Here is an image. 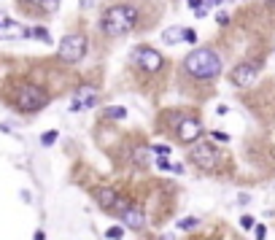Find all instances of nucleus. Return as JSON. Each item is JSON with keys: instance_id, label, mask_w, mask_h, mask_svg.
Segmentation results:
<instances>
[{"instance_id": "1", "label": "nucleus", "mask_w": 275, "mask_h": 240, "mask_svg": "<svg viewBox=\"0 0 275 240\" xmlns=\"http://www.w3.org/2000/svg\"><path fill=\"white\" fill-rule=\"evenodd\" d=\"M135 22H138V8H132V5H113V8L105 11L100 24H103L105 35H124V32L135 27Z\"/></svg>"}, {"instance_id": "2", "label": "nucleus", "mask_w": 275, "mask_h": 240, "mask_svg": "<svg viewBox=\"0 0 275 240\" xmlns=\"http://www.w3.org/2000/svg\"><path fill=\"white\" fill-rule=\"evenodd\" d=\"M184 68H186V73H192L194 78H216L221 73V59H219L216 51H211V49H197L186 57Z\"/></svg>"}, {"instance_id": "3", "label": "nucleus", "mask_w": 275, "mask_h": 240, "mask_svg": "<svg viewBox=\"0 0 275 240\" xmlns=\"http://www.w3.org/2000/svg\"><path fill=\"white\" fill-rule=\"evenodd\" d=\"M43 105H46V92L41 89V86H35V84L19 86V92H16V108L19 111L32 113V111L43 108Z\"/></svg>"}, {"instance_id": "4", "label": "nucleus", "mask_w": 275, "mask_h": 240, "mask_svg": "<svg viewBox=\"0 0 275 240\" xmlns=\"http://www.w3.org/2000/svg\"><path fill=\"white\" fill-rule=\"evenodd\" d=\"M59 59L62 62H78V59H84L86 54V38L81 32H70V35H65L62 41H59Z\"/></svg>"}, {"instance_id": "5", "label": "nucleus", "mask_w": 275, "mask_h": 240, "mask_svg": "<svg viewBox=\"0 0 275 240\" xmlns=\"http://www.w3.org/2000/svg\"><path fill=\"white\" fill-rule=\"evenodd\" d=\"M132 62L146 73H157V70H162L165 59L157 49H151V46H138V49L132 51Z\"/></svg>"}, {"instance_id": "6", "label": "nucleus", "mask_w": 275, "mask_h": 240, "mask_svg": "<svg viewBox=\"0 0 275 240\" xmlns=\"http://www.w3.org/2000/svg\"><path fill=\"white\" fill-rule=\"evenodd\" d=\"M189 159L197 168H203V170H213L219 165V151L213 149V143H194L192 146V151H189Z\"/></svg>"}, {"instance_id": "7", "label": "nucleus", "mask_w": 275, "mask_h": 240, "mask_svg": "<svg viewBox=\"0 0 275 240\" xmlns=\"http://www.w3.org/2000/svg\"><path fill=\"white\" fill-rule=\"evenodd\" d=\"M176 135H178V141H181V143H194L200 135H203V124H200L194 116H184V119L178 122Z\"/></svg>"}, {"instance_id": "8", "label": "nucleus", "mask_w": 275, "mask_h": 240, "mask_svg": "<svg viewBox=\"0 0 275 240\" xmlns=\"http://www.w3.org/2000/svg\"><path fill=\"white\" fill-rule=\"evenodd\" d=\"M254 81H257V65L243 62V65H238V68L232 70V84L235 86H251Z\"/></svg>"}, {"instance_id": "9", "label": "nucleus", "mask_w": 275, "mask_h": 240, "mask_svg": "<svg viewBox=\"0 0 275 240\" xmlns=\"http://www.w3.org/2000/svg\"><path fill=\"white\" fill-rule=\"evenodd\" d=\"M122 222H124V227H130V230H140V227L146 224V219H143V211L130 205V208L122 213Z\"/></svg>"}, {"instance_id": "10", "label": "nucleus", "mask_w": 275, "mask_h": 240, "mask_svg": "<svg viewBox=\"0 0 275 240\" xmlns=\"http://www.w3.org/2000/svg\"><path fill=\"white\" fill-rule=\"evenodd\" d=\"M95 197H97V203H100V208H103V211H111L113 205H116V200H119L116 189H111V186H103V189H97Z\"/></svg>"}, {"instance_id": "11", "label": "nucleus", "mask_w": 275, "mask_h": 240, "mask_svg": "<svg viewBox=\"0 0 275 240\" xmlns=\"http://www.w3.org/2000/svg\"><path fill=\"white\" fill-rule=\"evenodd\" d=\"M132 157H135V165H140V168H149V162H151V149H149V146H138Z\"/></svg>"}, {"instance_id": "12", "label": "nucleus", "mask_w": 275, "mask_h": 240, "mask_svg": "<svg viewBox=\"0 0 275 240\" xmlns=\"http://www.w3.org/2000/svg\"><path fill=\"white\" fill-rule=\"evenodd\" d=\"M103 116L111 119V122H119V119H127V108H122V105H105Z\"/></svg>"}, {"instance_id": "13", "label": "nucleus", "mask_w": 275, "mask_h": 240, "mask_svg": "<svg viewBox=\"0 0 275 240\" xmlns=\"http://www.w3.org/2000/svg\"><path fill=\"white\" fill-rule=\"evenodd\" d=\"M162 41L165 43H178V41H184V27H170V30H165L162 32Z\"/></svg>"}, {"instance_id": "14", "label": "nucleus", "mask_w": 275, "mask_h": 240, "mask_svg": "<svg viewBox=\"0 0 275 240\" xmlns=\"http://www.w3.org/2000/svg\"><path fill=\"white\" fill-rule=\"evenodd\" d=\"M30 38H35V41H41V43H51V35L46 27H30Z\"/></svg>"}, {"instance_id": "15", "label": "nucleus", "mask_w": 275, "mask_h": 240, "mask_svg": "<svg viewBox=\"0 0 275 240\" xmlns=\"http://www.w3.org/2000/svg\"><path fill=\"white\" fill-rule=\"evenodd\" d=\"M127 208H130V200H122V197H119V200H116V205H113L108 213H116V216H122Z\"/></svg>"}, {"instance_id": "16", "label": "nucleus", "mask_w": 275, "mask_h": 240, "mask_svg": "<svg viewBox=\"0 0 275 240\" xmlns=\"http://www.w3.org/2000/svg\"><path fill=\"white\" fill-rule=\"evenodd\" d=\"M197 224H200V222H197L194 216H186V219H181V222H178V227H181V230H194Z\"/></svg>"}, {"instance_id": "17", "label": "nucleus", "mask_w": 275, "mask_h": 240, "mask_svg": "<svg viewBox=\"0 0 275 240\" xmlns=\"http://www.w3.org/2000/svg\"><path fill=\"white\" fill-rule=\"evenodd\" d=\"M57 138H59L57 130H49V132H43V135H41V143H43V146H51V143L57 141Z\"/></svg>"}, {"instance_id": "18", "label": "nucleus", "mask_w": 275, "mask_h": 240, "mask_svg": "<svg viewBox=\"0 0 275 240\" xmlns=\"http://www.w3.org/2000/svg\"><path fill=\"white\" fill-rule=\"evenodd\" d=\"M122 235H124L122 227H111V230L105 232V238H108V240H122Z\"/></svg>"}, {"instance_id": "19", "label": "nucleus", "mask_w": 275, "mask_h": 240, "mask_svg": "<svg viewBox=\"0 0 275 240\" xmlns=\"http://www.w3.org/2000/svg\"><path fill=\"white\" fill-rule=\"evenodd\" d=\"M57 5H59V0H41V8H43V11H49V14H54Z\"/></svg>"}, {"instance_id": "20", "label": "nucleus", "mask_w": 275, "mask_h": 240, "mask_svg": "<svg viewBox=\"0 0 275 240\" xmlns=\"http://www.w3.org/2000/svg\"><path fill=\"white\" fill-rule=\"evenodd\" d=\"M211 138H213V141H219V143H227V141H230V135H227V132H221V130H213Z\"/></svg>"}, {"instance_id": "21", "label": "nucleus", "mask_w": 275, "mask_h": 240, "mask_svg": "<svg viewBox=\"0 0 275 240\" xmlns=\"http://www.w3.org/2000/svg\"><path fill=\"white\" fill-rule=\"evenodd\" d=\"M149 149L154 151V154H159V157H167V154H170V146H149Z\"/></svg>"}, {"instance_id": "22", "label": "nucleus", "mask_w": 275, "mask_h": 240, "mask_svg": "<svg viewBox=\"0 0 275 240\" xmlns=\"http://www.w3.org/2000/svg\"><path fill=\"white\" fill-rule=\"evenodd\" d=\"M14 24H16V22H11L5 14H0V30H8V27H14Z\"/></svg>"}, {"instance_id": "23", "label": "nucleus", "mask_w": 275, "mask_h": 240, "mask_svg": "<svg viewBox=\"0 0 275 240\" xmlns=\"http://www.w3.org/2000/svg\"><path fill=\"white\" fill-rule=\"evenodd\" d=\"M157 168H159V170H170V168H173V165H170V159H165V157H159V159H157Z\"/></svg>"}, {"instance_id": "24", "label": "nucleus", "mask_w": 275, "mask_h": 240, "mask_svg": "<svg viewBox=\"0 0 275 240\" xmlns=\"http://www.w3.org/2000/svg\"><path fill=\"white\" fill-rule=\"evenodd\" d=\"M184 41L194 43V41H197V32H194V30H184Z\"/></svg>"}, {"instance_id": "25", "label": "nucleus", "mask_w": 275, "mask_h": 240, "mask_svg": "<svg viewBox=\"0 0 275 240\" xmlns=\"http://www.w3.org/2000/svg\"><path fill=\"white\" fill-rule=\"evenodd\" d=\"M240 227H243V230H251V227H254V219H251V216H243V219H240Z\"/></svg>"}, {"instance_id": "26", "label": "nucleus", "mask_w": 275, "mask_h": 240, "mask_svg": "<svg viewBox=\"0 0 275 240\" xmlns=\"http://www.w3.org/2000/svg\"><path fill=\"white\" fill-rule=\"evenodd\" d=\"M267 235V230H265V227H257V238L262 240V238H265Z\"/></svg>"}, {"instance_id": "27", "label": "nucleus", "mask_w": 275, "mask_h": 240, "mask_svg": "<svg viewBox=\"0 0 275 240\" xmlns=\"http://www.w3.org/2000/svg\"><path fill=\"white\" fill-rule=\"evenodd\" d=\"M78 3H81V8H89V5L95 3V0H78Z\"/></svg>"}, {"instance_id": "28", "label": "nucleus", "mask_w": 275, "mask_h": 240, "mask_svg": "<svg viewBox=\"0 0 275 240\" xmlns=\"http://www.w3.org/2000/svg\"><path fill=\"white\" fill-rule=\"evenodd\" d=\"M189 5H192V8H203V3H200V0H189Z\"/></svg>"}, {"instance_id": "29", "label": "nucleus", "mask_w": 275, "mask_h": 240, "mask_svg": "<svg viewBox=\"0 0 275 240\" xmlns=\"http://www.w3.org/2000/svg\"><path fill=\"white\" fill-rule=\"evenodd\" d=\"M219 3H221V0H205L203 5H205V8H208V5H219Z\"/></svg>"}, {"instance_id": "30", "label": "nucleus", "mask_w": 275, "mask_h": 240, "mask_svg": "<svg viewBox=\"0 0 275 240\" xmlns=\"http://www.w3.org/2000/svg\"><path fill=\"white\" fill-rule=\"evenodd\" d=\"M35 240H46V235H43V232H41V230H38V232H35Z\"/></svg>"}, {"instance_id": "31", "label": "nucleus", "mask_w": 275, "mask_h": 240, "mask_svg": "<svg viewBox=\"0 0 275 240\" xmlns=\"http://www.w3.org/2000/svg\"><path fill=\"white\" fill-rule=\"evenodd\" d=\"M27 3H32V5H41V0H27Z\"/></svg>"}, {"instance_id": "32", "label": "nucleus", "mask_w": 275, "mask_h": 240, "mask_svg": "<svg viewBox=\"0 0 275 240\" xmlns=\"http://www.w3.org/2000/svg\"><path fill=\"white\" fill-rule=\"evenodd\" d=\"M162 240H173V235H162Z\"/></svg>"}]
</instances>
